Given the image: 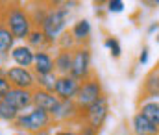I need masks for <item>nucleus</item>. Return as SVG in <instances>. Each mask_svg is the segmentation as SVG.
Here are the masks:
<instances>
[{
  "label": "nucleus",
  "mask_w": 159,
  "mask_h": 135,
  "mask_svg": "<svg viewBox=\"0 0 159 135\" xmlns=\"http://www.w3.org/2000/svg\"><path fill=\"white\" fill-rule=\"evenodd\" d=\"M72 4L74 2H57V4H52V7L48 9L41 30L44 32V35L48 37V41L52 45H56L57 39L67 32V24H69V19H70L69 6H72Z\"/></svg>",
  "instance_id": "obj_1"
},
{
  "label": "nucleus",
  "mask_w": 159,
  "mask_h": 135,
  "mask_svg": "<svg viewBox=\"0 0 159 135\" xmlns=\"http://www.w3.org/2000/svg\"><path fill=\"white\" fill-rule=\"evenodd\" d=\"M2 20L6 22V26L9 28V32L15 35L17 41H26L30 34L35 30L28 9L19 4H9L7 7H4Z\"/></svg>",
  "instance_id": "obj_2"
},
{
  "label": "nucleus",
  "mask_w": 159,
  "mask_h": 135,
  "mask_svg": "<svg viewBox=\"0 0 159 135\" xmlns=\"http://www.w3.org/2000/svg\"><path fill=\"white\" fill-rule=\"evenodd\" d=\"M54 126V120H52V115L44 109L39 107H32L30 111L26 113H20L19 119L13 122V128L20 130V132H28V133H37L41 130H46V128H52Z\"/></svg>",
  "instance_id": "obj_3"
},
{
  "label": "nucleus",
  "mask_w": 159,
  "mask_h": 135,
  "mask_svg": "<svg viewBox=\"0 0 159 135\" xmlns=\"http://www.w3.org/2000/svg\"><path fill=\"white\" fill-rule=\"evenodd\" d=\"M102 96H106L104 87H102V82L98 80L96 74H93L91 78H87L85 82H81L80 91H78V94H76V98H74V102L78 104L80 111H83V109H87L89 106H93L94 102H98Z\"/></svg>",
  "instance_id": "obj_4"
},
{
  "label": "nucleus",
  "mask_w": 159,
  "mask_h": 135,
  "mask_svg": "<svg viewBox=\"0 0 159 135\" xmlns=\"http://www.w3.org/2000/svg\"><path fill=\"white\" fill-rule=\"evenodd\" d=\"M107 117H109V98L102 96L98 102H94L93 106H89L87 109L80 113V122H85L96 130H102Z\"/></svg>",
  "instance_id": "obj_5"
},
{
  "label": "nucleus",
  "mask_w": 159,
  "mask_h": 135,
  "mask_svg": "<svg viewBox=\"0 0 159 135\" xmlns=\"http://www.w3.org/2000/svg\"><path fill=\"white\" fill-rule=\"evenodd\" d=\"M70 76L76 78L80 82H85L87 78L93 76L91 70V48L87 45L78 46L72 50V70Z\"/></svg>",
  "instance_id": "obj_6"
},
{
  "label": "nucleus",
  "mask_w": 159,
  "mask_h": 135,
  "mask_svg": "<svg viewBox=\"0 0 159 135\" xmlns=\"http://www.w3.org/2000/svg\"><path fill=\"white\" fill-rule=\"evenodd\" d=\"M6 78L15 89H28L34 91L37 87V76L32 69H22V67H7L6 69Z\"/></svg>",
  "instance_id": "obj_7"
},
{
  "label": "nucleus",
  "mask_w": 159,
  "mask_h": 135,
  "mask_svg": "<svg viewBox=\"0 0 159 135\" xmlns=\"http://www.w3.org/2000/svg\"><path fill=\"white\" fill-rule=\"evenodd\" d=\"M11 107H15L19 113L30 111L34 107V91L28 89H15L11 87V91L7 92V96L4 98Z\"/></svg>",
  "instance_id": "obj_8"
},
{
  "label": "nucleus",
  "mask_w": 159,
  "mask_h": 135,
  "mask_svg": "<svg viewBox=\"0 0 159 135\" xmlns=\"http://www.w3.org/2000/svg\"><path fill=\"white\" fill-rule=\"evenodd\" d=\"M80 107L74 100H61L57 109L52 113V120L54 124H61V122H72L80 120Z\"/></svg>",
  "instance_id": "obj_9"
},
{
  "label": "nucleus",
  "mask_w": 159,
  "mask_h": 135,
  "mask_svg": "<svg viewBox=\"0 0 159 135\" xmlns=\"http://www.w3.org/2000/svg\"><path fill=\"white\" fill-rule=\"evenodd\" d=\"M80 85H81V82L72 78V76H59L56 82L54 94L59 100H74L80 91Z\"/></svg>",
  "instance_id": "obj_10"
},
{
  "label": "nucleus",
  "mask_w": 159,
  "mask_h": 135,
  "mask_svg": "<svg viewBox=\"0 0 159 135\" xmlns=\"http://www.w3.org/2000/svg\"><path fill=\"white\" fill-rule=\"evenodd\" d=\"M59 102H61V100H59L54 92H50V91L39 89V87L34 89V107L44 109V111H48V113L52 115V113L57 109Z\"/></svg>",
  "instance_id": "obj_11"
},
{
  "label": "nucleus",
  "mask_w": 159,
  "mask_h": 135,
  "mask_svg": "<svg viewBox=\"0 0 159 135\" xmlns=\"http://www.w3.org/2000/svg\"><path fill=\"white\" fill-rule=\"evenodd\" d=\"M11 61L15 63V67L32 69L34 61H35V52L28 45H17L11 50Z\"/></svg>",
  "instance_id": "obj_12"
},
{
  "label": "nucleus",
  "mask_w": 159,
  "mask_h": 135,
  "mask_svg": "<svg viewBox=\"0 0 159 135\" xmlns=\"http://www.w3.org/2000/svg\"><path fill=\"white\" fill-rule=\"evenodd\" d=\"M129 128L133 135H159V128L156 124H152L144 115L135 113L129 120Z\"/></svg>",
  "instance_id": "obj_13"
},
{
  "label": "nucleus",
  "mask_w": 159,
  "mask_h": 135,
  "mask_svg": "<svg viewBox=\"0 0 159 135\" xmlns=\"http://www.w3.org/2000/svg\"><path fill=\"white\" fill-rule=\"evenodd\" d=\"M32 70L35 72V76H48V74L56 72L54 56L50 52H35V61H34Z\"/></svg>",
  "instance_id": "obj_14"
},
{
  "label": "nucleus",
  "mask_w": 159,
  "mask_h": 135,
  "mask_svg": "<svg viewBox=\"0 0 159 135\" xmlns=\"http://www.w3.org/2000/svg\"><path fill=\"white\" fill-rule=\"evenodd\" d=\"M137 113L144 115L152 124L159 128V100H154V98L137 100Z\"/></svg>",
  "instance_id": "obj_15"
},
{
  "label": "nucleus",
  "mask_w": 159,
  "mask_h": 135,
  "mask_svg": "<svg viewBox=\"0 0 159 135\" xmlns=\"http://www.w3.org/2000/svg\"><path fill=\"white\" fill-rule=\"evenodd\" d=\"M54 67L57 76H70L72 70V50H57L54 56Z\"/></svg>",
  "instance_id": "obj_16"
},
{
  "label": "nucleus",
  "mask_w": 159,
  "mask_h": 135,
  "mask_svg": "<svg viewBox=\"0 0 159 135\" xmlns=\"http://www.w3.org/2000/svg\"><path fill=\"white\" fill-rule=\"evenodd\" d=\"M146 98L159 100V72L152 70L143 82V89H141V98L139 100H146Z\"/></svg>",
  "instance_id": "obj_17"
},
{
  "label": "nucleus",
  "mask_w": 159,
  "mask_h": 135,
  "mask_svg": "<svg viewBox=\"0 0 159 135\" xmlns=\"http://www.w3.org/2000/svg\"><path fill=\"white\" fill-rule=\"evenodd\" d=\"M26 45L30 46L34 52H48V50L54 46L48 41V37L44 35V32L39 30V28H35V30L30 34V37L26 39Z\"/></svg>",
  "instance_id": "obj_18"
},
{
  "label": "nucleus",
  "mask_w": 159,
  "mask_h": 135,
  "mask_svg": "<svg viewBox=\"0 0 159 135\" xmlns=\"http://www.w3.org/2000/svg\"><path fill=\"white\" fill-rule=\"evenodd\" d=\"M70 34H72L76 45L83 46L87 41H89V35H91V22H89L87 19H80V20H76V22L72 24V28H70Z\"/></svg>",
  "instance_id": "obj_19"
},
{
  "label": "nucleus",
  "mask_w": 159,
  "mask_h": 135,
  "mask_svg": "<svg viewBox=\"0 0 159 135\" xmlns=\"http://www.w3.org/2000/svg\"><path fill=\"white\" fill-rule=\"evenodd\" d=\"M15 35L9 32V28L6 26V22L0 17V57H6L13 48H15Z\"/></svg>",
  "instance_id": "obj_20"
},
{
  "label": "nucleus",
  "mask_w": 159,
  "mask_h": 135,
  "mask_svg": "<svg viewBox=\"0 0 159 135\" xmlns=\"http://www.w3.org/2000/svg\"><path fill=\"white\" fill-rule=\"evenodd\" d=\"M19 111L15 107H11L6 100H0V122H7V124H13L17 119H19Z\"/></svg>",
  "instance_id": "obj_21"
},
{
  "label": "nucleus",
  "mask_w": 159,
  "mask_h": 135,
  "mask_svg": "<svg viewBox=\"0 0 159 135\" xmlns=\"http://www.w3.org/2000/svg\"><path fill=\"white\" fill-rule=\"evenodd\" d=\"M57 78H59V76H57L56 72H52V74H48V76H37V87H39V89H44V91L54 92Z\"/></svg>",
  "instance_id": "obj_22"
},
{
  "label": "nucleus",
  "mask_w": 159,
  "mask_h": 135,
  "mask_svg": "<svg viewBox=\"0 0 159 135\" xmlns=\"http://www.w3.org/2000/svg\"><path fill=\"white\" fill-rule=\"evenodd\" d=\"M56 46H57V50H74V48H78L76 41H74V37H72V34H70V30L65 32V34L57 39Z\"/></svg>",
  "instance_id": "obj_23"
},
{
  "label": "nucleus",
  "mask_w": 159,
  "mask_h": 135,
  "mask_svg": "<svg viewBox=\"0 0 159 135\" xmlns=\"http://www.w3.org/2000/svg\"><path fill=\"white\" fill-rule=\"evenodd\" d=\"M104 46L109 50V54H111L115 59H119L120 56H122V46H120V41L117 39V37H106Z\"/></svg>",
  "instance_id": "obj_24"
},
{
  "label": "nucleus",
  "mask_w": 159,
  "mask_h": 135,
  "mask_svg": "<svg viewBox=\"0 0 159 135\" xmlns=\"http://www.w3.org/2000/svg\"><path fill=\"white\" fill-rule=\"evenodd\" d=\"M106 6H107V11L109 13H122L124 7H126V4L122 0H109Z\"/></svg>",
  "instance_id": "obj_25"
},
{
  "label": "nucleus",
  "mask_w": 159,
  "mask_h": 135,
  "mask_svg": "<svg viewBox=\"0 0 159 135\" xmlns=\"http://www.w3.org/2000/svg\"><path fill=\"white\" fill-rule=\"evenodd\" d=\"M98 133H100V130H96V128H93L85 122L78 124V135H98Z\"/></svg>",
  "instance_id": "obj_26"
},
{
  "label": "nucleus",
  "mask_w": 159,
  "mask_h": 135,
  "mask_svg": "<svg viewBox=\"0 0 159 135\" xmlns=\"http://www.w3.org/2000/svg\"><path fill=\"white\" fill-rule=\"evenodd\" d=\"M9 91H11V83L7 82L6 76H2V78H0V100H4Z\"/></svg>",
  "instance_id": "obj_27"
},
{
  "label": "nucleus",
  "mask_w": 159,
  "mask_h": 135,
  "mask_svg": "<svg viewBox=\"0 0 159 135\" xmlns=\"http://www.w3.org/2000/svg\"><path fill=\"white\" fill-rule=\"evenodd\" d=\"M148 56H150V48L144 45L141 48V54H139V63H141V65H146V63H148Z\"/></svg>",
  "instance_id": "obj_28"
},
{
  "label": "nucleus",
  "mask_w": 159,
  "mask_h": 135,
  "mask_svg": "<svg viewBox=\"0 0 159 135\" xmlns=\"http://www.w3.org/2000/svg\"><path fill=\"white\" fill-rule=\"evenodd\" d=\"M146 34H148V35H154V37L157 35V34H159V22H157V20H154V22H150V24H148Z\"/></svg>",
  "instance_id": "obj_29"
},
{
  "label": "nucleus",
  "mask_w": 159,
  "mask_h": 135,
  "mask_svg": "<svg viewBox=\"0 0 159 135\" xmlns=\"http://www.w3.org/2000/svg\"><path fill=\"white\" fill-rule=\"evenodd\" d=\"M54 135H78V132H72V130H69V128H63V130L54 132Z\"/></svg>",
  "instance_id": "obj_30"
},
{
  "label": "nucleus",
  "mask_w": 159,
  "mask_h": 135,
  "mask_svg": "<svg viewBox=\"0 0 159 135\" xmlns=\"http://www.w3.org/2000/svg\"><path fill=\"white\" fill-rule=\"evenodd\" d=\"M34 135H54V133H52V128H46V130H41V132H37Z\"/></svg>",
  "instance_id": "obj_31"
},
{
  "label": "nucleus",
  "mask_w": 159,
  "mask_h": 135,
  "mask_svg": "<svg viewBox=\"0 0 159 135\" xmlns=\"http://www.w3.org/2000/svg\"><path fill=\"white\" fill-rule=\"evenodd\" d=\"M2 76H6V69H2V65H0V78Z\"/></svg>",
  "instance_id": "obj_32"
},
{
  "label": "nucleus",
  "mask_w": 159,
  "mask_h": 135,
  "mask_svg": "<svg viewBox=\"0 0 159 135\" xmlns=\"http://www.w3.org/2000/svg\"><path fill=\"white\" fill-rule=\"evenodd\" d=\"M154 72H159V59H157V63H156V67H154Z\"/></svg>",
  "instance_id": "obj_33"
},
{
  "label": "nucleus",
  "mask_w": 159,
  "mask_h": 135,
  "mask_svg": "<svg viewBox=\"0 0 159 135\" xmlns=\"http://www.w3.org/2000/svg\"><path fill=\"white\" fill-rule=\"evenodd\" d=\"M15 135H32V133H28V132H17Z\"/></svg>",
  "instance_id": "obj_34"
},
{
  "label": "nucleus",
  "mask_w": 159,
  "mask_h": 135,
  "mask_svg": "<svg viewBox=\"0 0 159 135\" xmlns=\"http://www.w3.org/2000/svg\"><path fill=\"white\" fill-rule=\"evenodd\" d=\"M154 39H156V43H157V45H159V34H157V35H156V37H154Z\"/></svg>",
  "instance_id": "obj_35"
}]
</instances>
